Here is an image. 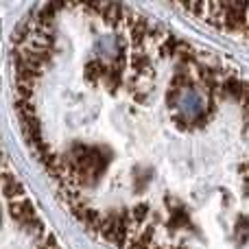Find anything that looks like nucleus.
I'll use <instances>...</instances> for the list:
<instances>
[{"instance_id": "f257e3e1", "label": "nucleus", "mask_w": 249, "mask_h": 249, "mask_svg": "<svg viewBox=\"0 0 249 249\" xmlns=\"http://www.w3.org/2000/svg\"><path fill=\"white\" fill-rule=\"evenodd\" d=\"M173 101H175L177 112H179L184 118H188V121H199L208 107V101H206V96H203V92L195 86L177 88Z\"/></svg>"}]
</instances>
